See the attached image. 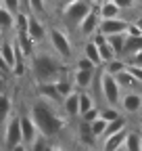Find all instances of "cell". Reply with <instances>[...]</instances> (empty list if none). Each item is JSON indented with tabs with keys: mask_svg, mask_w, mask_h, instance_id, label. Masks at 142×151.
<instances>
[{
	"mask_svg": "<svg viewBox=\"0 0 142 151\" xmlns=\"http://www.w3.org/2000/svg\"><path fill=\"white\" fill-rule=\"evenodd\" d=\"M27 113L33 120L36 128H38V132H40V137H44L46 141L57 139L69 126V120L61 113V109L57 105H50V103L42 101V99H33V103L29 105Z\"/></svg>",
	"mask_w": 142,
	"mask_h": 151,
	"instance_id": "obj_1",
	"label": "cell"
},
{
	"mask_svg": "<svg viewBox=\"0 0 142 151\" xmlns=\"http://www.w3.org/2000/svg\"><path fill=\"white\" fill-rule=\"evenodd\" d=\"M31 78L38 84H55L59 76L67 71V63H63L48 46H38L29 57Z\"/></svg>",
	"mask_w": 142,
	"mask_h": 151,
	"instance_id": "obj_2",
	"label": "cell"
},
{
	"mask_svg": "<svg viewBox=\"0 0 142 151\" xmlns=\"http://www.w3.org/2000/svg\"><path fill=\"white\" fill-rule=\"evenodd\" d=\"M48 48L55 52L63 63L73 59V42H71L69 34L61 27V25H50L48 27V36H46Z\"/></svg>",
	"mask_w": 142,
	"mask_h": 151,
	"instance_id": "obj_3",
	"label": "cell"
},
{
	"mask_svg": "<svg viewBox=\"0 0 142 151\" xmlns=\"http://www.w3.org/2000/svg\"><path fill=\"white\" fill-rule=\"evenodd\" d=\"M92 2L90 0H80L75 4L69 6H61V27L65 32H75L77 25L84 21V17L92 11Z\"/></svg>",
	"mask_w": 142,
	"mask_h": 151,
	"instance_id": "obj_4",
	"label": "cell"
},
{
	"mask_svg": "<svg viewBox=\"0 0 142 151\" xmlns=\"http://www.w3.org/2000/svg\"><path fill=\"white\" fill-rule=\"evenodd\" d=\"M21 145V128H19V111H13L2 128V151H11Z\"/></svg>",
	"mask_w": 142,
	"mask_h": 151,
	"instance_id": "obj_5",
	"label": "cell"
},
{
	"mask_svg": "<svg viewBox=\"0 0 142 151\" xmlns=\"http://www.w3.org/2000/svg\"><path fill=\"white\" fill-rule=\"evenodd\" d=\"M119 109L123 116H140L142 113V90H130V92H121L119 99Z\"/></svg>",
	"mask_w": 142,
	"mask_h": 151,
	"instance_id": "obj_6",
	"label": "cell"
},
{
	"mask_svg": "<svg viewBox=\"0 0 142 151\" xmlns=\"http://www.w3.org/2000/svg\"><path fill=\"white\" fill-rule=\"evenodd\" d=\"M29 40H31V44L38 48V46H44L46 44V36H48V27H46V23L42 21L40 17H33V15H29L27 17V34H25Z\"/></svg>",
	"mask_w": 142,
	"mask_h": 151,
	"instance_id": "obj_7",
	"label": "cell"
},
{
	"mask_svg": "<svg viewBox=\"0 0 142 151\" xmlns=\"http://www.w3.org/2000/svg\"><path fill=\"white\" fill-rule=\"evenodd\" d=\"M132 23V19L128 17H119V19H102V21L98 23V29L96 34L109 38V36H117V34H126L128 27Z\"/></svg>",
	"mask_w": 142,
	"mask_h": 151,
	"instance_id": "obj_8",
	"label": "cell"
},
{
	"mask_svg": "<svg viewBox=\"0 0 142 151\" xmlns=\"http://www.w3.org/2000/svg\"><path fill=\"white\" fill-rule=\"evenodd\" d=\"M19 128H21V145H25V147H29L40 137V132H38V128H36V124L29 118L27 111H19Z\"/></svg>",
	"mask_w": 142,
	"mask_h": 151,
	"instance_id": "obj_9",
	"label": "cell"
},
{
	"mask_svg": "<svg viewBox=\"0 0 142 151\" xmlns=\"http://www.w3.org/2000/svg\"><path fill=\"white\" fill-rule=\"evenodd\" d=\"M98 23H100V17H98V9L96 6H92V11L88 13L86 17H84V21L77 25V34H80V38L86 42V40H90V38L96 34V29H98Z\"/></svg>",
	"mask_w": 142,
	"mask_h": 151,
	"instance_id": "obj_10",
	"label": "cell"
},
{
	"mask_svg": "<svg viewBox=\"0 0 142 151\" xmlns=\"http://www.w3.org/2000/svg\"><path fill=\"white\" fill-rule=\"evenodd\" d=\"M71 84H73V88L77 92L82 90H88L90 92V88L94 86V78H96V71H82V69H71Z\"/></svg>",
	"mask_w": 142,
	"mask_h": 151,
	"instance_id": "obj_11",
	"label": "cell"
},
{
	"mask_svg": "<svg viewBox=\"0 0 142 151\" xmlns=\"http://www.w3.org/2000/svg\"><path fill=\"white\" fill-rule=\"evenodd\" d=\"M77 101H80V92L77 90H73V92H69L67 97H63L59 109H61V113H63L67 120L77 118Z\"/></svg>",
	"mask_w": 142,
	"mask_h": 151,
	"instance_id": "obj_12",
	"label": "cell"
},
{
	"mask_svg": "<svg viewBox=\"0 0 142 151\" xmlns=\"http://www.w3.org/2000/svg\"><path fill=\"white\" fill-rule=\"evenodd\" d=\"M36 99H42L50 105H61V97H59V92L55 88V84H38V88H36Z\"/></svg>",
	"mask_w": 142,
	"mask_h": 151,
	"instance_id": "obj_13",
	"label": "cell"
},
{
	"mask_svg": "<svg viewBox=\"0 0 142 151\" xmlns=\"http://www.w3.org/2000/svg\"><path fill=\"white\" fill-rule=\"evenodd\" d=\"M15 111V103H13V92H4L0 94V132H2L6 120L11 118V113Z\"/></svg>",
	"mask_w": 142,
	"mask_h": 151,
	"instance_id": "obj_14",
	"label": "cell"
},
{
	"mask_svg": "<svg viewBox=\"0 0 142 151\" xmlns=\"http://www.w3.org/2000/svg\"><path fill=\"white\" fill-rule=\"evenodd\" d=\"M113 80H115V84L119 86V90L121 92H130V90H140V84L132 78V76L128 73V69H123V71H119L117 76H113Z\"/></svg>",
	"mask_w": 142,
	"mask_h": 151,
	"instance_id": "obj_15",
	"label": "cell"
},
{
	"mask_svg": "<svg viewBox=\"0 0 142 151\" xmlns=\"http://www.w3.org/2000/svg\"><path fill=\"white\" fill-rule=\"evenodd\" d=\"M138 50H142V36H140V38L126 36V42H123V48H121L119 59H121V61H128L130 57H132V55H136Z\"/></svg>",
	"mask_w": 142,
	"mask_h": 151,
	"instance_id": "obj_16",
	"label": "cell"
},
{
	"mask_svg": "<svg viewBox=\"0 0 142 151\" xmlns=\"http://www.w3.org/2000/svg\"><path fill=\"white\" fill-rule=\"evenodd\" d=\"M96 9H98V17H100V21H102V19H119V17H123V15H121V11L111 2V0H102V2H100Z\"/></svg>",
	"mask_w": 142,
	"mask_h": 151,
	"instance_id": "obj_17",
	"label": "cell"
},
{
	"mask_svg": "<svg viewBox=\"0 0 142 151\" xmlns=\"http://www.w3.org/2000/svg\"><path fill=\"white\" fill-rule=\"evenodd\" d=\"M55 88H57V92H59V97H61V99L67 97L69 92H73V90H75L73 84H71V73H69V69H67L65 73L59 76V80L55 82Z\"/></svg>",
	"mask_w": 142,
	"mask_h": 151,
	"instance_id": "obj_18",
	"label": "cell"
},
{
	"mask_svg": "<svg viewBox=\"0 0 142 151\" xmlns=\"http://www.w3.org/2000/svg\"><path fill=\"white\" fill-rule=\"evenodd\" d=\"M82 57H86L88 61H90L96 69L98 67H102V63H100V57H98V50H96V46L90 42V40H86V42H82Z\"/></svg>",
	"mask_w": 142,
	"mask_h": 151,
	"instance_id": "obj_19",
	"label": "cell"
},
{
	"mask_svg": "<svg viewBox=\"0 0 142 151\" xmlns=\"http://www.w3.org/2000/svg\"><path fill=\"white\" fill-rule=\"evenodd\" d=\"M126 128H130V122H128L126 116H121V118H117V120H113V122H109V124L104 126V132H102V137H100V139L111 137V134H117V132L126 130Z\"/></svg>",
	"mask_w": 142,
	"mask_h": 151,
	"instance_id": "obj_20",
	"label": "cell"
},
{
	"mask_svg": "<svg viewBox=\"0 0 142 151\" xmlns=\"http://www.w3.org/2000/svg\"><path fill=\"white\" fill-rule=\"evenodd\" d=\"M92 107H96L94 94H90L88 90H82V92H80V101H77V118L84 116L86 111H90Z\"/></svg>",
	"mask_w": 142,
	"mask_h": 151,
	"instance_id": "obj_21",
	"label": "cell"
},
{
	"mask_svg": "<svg viewBox=\"0 0 142 151\" xmlns=\"http://www.w3.org/2000/svg\"><path fill=\"white\" fill-rule=\"evenodd\" d=\"M25 13L33 15V17H44L48 13V4L46 0H25Z\"/></svg>",
	"mask_w": 142,
	"mask_h": 151,
	"instance_id": "obj_22",
	"label": "cell"
},
{
	"mask_svg": "<svg viewBox=\"0 0 142 151\" xmlns=\"http://www.w3.org/2000/svg\"><path fill=\"white\" fill-rule=\"evenodd\" d=\"M121 151H140V130H128Z\"/></svg>",
	"mask_w": 142,
	"mask_h": 151,
	"instance_id": "obj_23",
	"label": "cell"
},
{
	"mask_svg": "<svg viewBox=\"0 0 142 151\" xmlns=\"http://www.w3.org/2000/svg\"><path fill=\"white\" fill-rule=\"evenodd\" d=\"M13 25H15V15H11L6 9L0 6V34L9 36V32H13Z\"/></svg>",
	"mask_w": 142,
	"mask_h": 151,
	"instance_id": "obj_24",
	"label": "cell"
},
{
	"mask_svg": "<svg viewBox=\"0 0 142 151\" xmlns=\"http://www.w3.org/2000/svg\"><path fill=\"white\" fill-rule=\"evenodd\" d=\"M123 42H126V34H117V36H109V38H107V44L111 46V50L115 52L117 59H119V55H121Z\"/></svg>",
	"mask_w": 142,
	"mask_h": 151,
	"instance_id": "obj_25",
	"label": "cell"
},
{
	"mask_svg": "<svg viewBox=\"0 0 142 151\" xmlns=\"http://www.w3.org/2000/svg\"><path fill=\"white\" fill-rule=\"evenodd\" d=\"M104 126H107V122L104 120H94L92 124H88V130H90V134H92V139L94 141H100V137H102V132H104Z\"/></svg>",
	"mask_w": 142,
	"mask_h": 151,
	"instance_id": "obj_26",
	"label": "cell"
},
{
	"mask_svg": "<svg viewBox=\"0 0 142 151\" xmlns=\"http://www.w3.org/2000/svg\"><path fill=\"white\" fill-rule=\"evenodd\" d=\"M104 73H109V76H117L119 71H123V69H126V63H123L121 59H113L111 63H107V65H102L100 67Z\"/></svg>",
	"mask_w": 142,
	"mask_h": 151,
	"instance_id": "obj_27",
	"label": "cell"
},
{
	"mask_svg": "<svg viewBox=\"0 0 142 151\" xmlns=\"http://www.w3.org/2000/svg\"><path fill=\"white\" fill-rule=\"evenodd\" d=\"M123 113L119 111V109H113V107H100V120H104L107 124L109 122H113V120H117V118H121Z\"/></svg>",
	"mask_w": 142,
	"mask_h": 151,
	"instance_id": "obj_28",
	"label": "cell"
},
{
	"mask_svg": "<svg viewBox=\"0 0 142 151\" xmlns=\"http://www.w3.org/2000/svg\"><path fill=\"white\" fill-rule=\"evenodd\" d=\"M98 118H100V107L96 105V107H92L90 111H86L84 116H80V122L88 126V124H92V122H94V120H98Z\"/></svg>",
	"mask_w": 142,
	"mask_h": 151,
	"instance_id": "obj_29",
	"label": "cell"
},
{
	"mask_svg": "<svg viewBox=\"0 0 142 151\" xmlns=\"http://www.w3.org/2000/svg\"><path fill=\"white\" fill-rule=\"evenodd\" d=\"M73 69H82V71H96V67L86 59V57H75V63H73Z\"/></svg>",
	"mask_w": 142,
	"mask_h": 151,
	"instance_id": "obj_30",
	"label": "cell"
},
{
	"mask_svg": "<svg viewBox=\"0 0 142 151\" xmlns=\"http://www.w3.org/2000/svg\"><path fill=\"white\" fill-rule=\"evenodd\" d=\"M0 6L6 9L11 15H17L21 11V0H0Z\"/></svg>",
	"mask_w": 142,
	"mask_h": 151,
	"instance_id": "obj_31",
	"label": "cell"
},
{
	"mask_svg": "<svg viewBox=\"0 0 142 151\" xmlns=\"http://www.w3.org/2000/svg\"><path fill=\"white\" fill-rule=\"evenodd\" d=\"M111 2L123 13V11H132V9H136V4H138V0H111Z\"/></svg>",
	"mask_w": 142,
	"mask_h": 151,
	"instance_id": "obj_32",
	"label": "cell"
},
{
	"mask_svg": "<svg viewBox=\"0 0 142 151\" xmlns=\"http://www.w3.org/2000/svg\"><path fill=\"white\" fill-rule=\"evenodd\" d=\"M48 145H50V141H46L44 137H38V139H36V141L27 147V151H44Z\"/></svg>",
	"mask_w": 142,
	"mask_h": 151,
	"instance_id": "obj_33",
	"label": "cell"
},
{
	"mask_svg": "<svg viewBox=\"0 0 142 151\" xmlns=\"http://www.w3.org/2000/svg\"><path fill=\"white\" fill-rule=\"evenodd\" d=\"M126 65H130V67H142V50H138L136 55H132L128 61H123Z\"/></svg>",
	"mask_w": 142,
	"mask_h": 151,
	"instance_id": "obj_34",
	"label": "cell"
},
{
	"mask_svg": "<svg viewBox=\"0 0 142 151\" xmlns=\"http://www.w3.org/2000/svg\"><path fill=\"white\" fill-rule=\"evenodd\" d=\"M126 69H128V73L132 76V78L140 84V88H142V67H130V65H126Z\"/></svg>",
	"mask_w": 142,
	"mask_h": 151,
	"instance_id": "obj_35",
	"label": "cell"
},
{
	"mask_svg": "<svg viewBox=\"0 0 142 151\" xmlns=\"http://www.w3.org/2000/svg\"><path fill=\"white\" fill-rule=\"evenodd\" d=\"M9 92V78H4V76H0V94Z\"/></svg>",
	"mask_w": 142,
	"mask_h": 151,
	"instance_id": "obj_36",
	"label": "cell"
},
{
	"mask_svg": "<svg viewBox=\"0 0 142 151\" xmlns=\"http://www.w3.org/2000/svg\"><path fill=\"white\" fill-rule=\"evenodd\" d=\"M75 2H80V0H61V2H59V9H61V6H69V4H75Z\"/></svg>",
	"mask_w": 142,
	"mask_h": 151,
	"instance_id": "obj_37",
	"label": "cell"
},
{
	"mask_svg": "<svg viewBox=\"0 0 142 151\" xmlns=\"http://www.w3.org/2000/svg\"><path fill=\"white\" fill-rule=\"evenodd\" d=\"M50 151H65V149H63L61 145H52V143H50Z\"/></svg>",
	"mask_w": 142,
	"mask_h": 151,
	"instance_id": "obj_38",
	"label": "cell"
},
{
	"mask_svg": "<svg viewBox=\"0 0 142 151\" xmlns=\"http://www.w3.org/2000/svg\"><path fill=\"white\" fill-rule=\"evenodd\" d=\"M11 151H27V147H25V145H17V147H13Z\"/></svg>",
	"mask_w": 142,
	"mask_h": 151,
	"instance_id": "obj_39",
	"label": "cell"
},
{
	"mask_svg": "<svg viewBox=\"0 0 142 151\" xmlns=\"http://www.w3.org/2000/svg\"><path fill=\"white\" fill-rule=\"evenodd\" d=\"M138 126H140V132H142V113L138 116Z\"/></svg>",
	"mask_w": 142,
	"mask_h": 151,
	"instance_id": "obj_40",
	"label": "cell"
},
{
	"mask_svg": "<svg viewBox=\"0 0 142 151\" xmlns=\"http://www.w3.org/2000/svg\"><path fill=\"white\" fill-rule=\"evenodd\" d=\"M48 2H52V4H57V6H59V2H61V0H46V4H48Z\"/></svg>",
	"mask_w": 142,
	"mask_h": 151,
	"instance_id": "obj_41",
	"label": "cell"
},
{
	"mask_svg": "<svg viewBox=\"0 0 142 151\" xmlns=\"http://www.w3.org/2000/svg\"><path fill=\"white\" fill-rule=\"evenodd\" d=\"M140 151H142V132H140Z\"/></svg>",
	"mask_w": 142,
	"mask_h": 151,
	"instance_id": "obj_42",
	"label": "cell"
},
{
	"mask_svg": "<svg viewBox=\"0 0 142 151\" xmlns=\"http://www.w3.org/2000/svg\"><path fill=\"white\" fill-rule=\"evenodd\" d=\"M86 151H98V149L96 147H90V149H86Z\"/></svg>",
	"mask_w": 142,
	"mask_h": 151,
	"instance_id": "obj_43",
	"label": "cell"
},
{
	"mask_svg": "<svg viewBox=\"0 0 142 151\" xmlns=\"http://www.w3.org/2000/svg\"><path fill=\"white\" fill-rule=\"evenodd\" d=\"M2 38H4V36H2V34H0V42H2Z\"/></svg>",
	"mask_w": 142,
	"mask_h": 151,
	"instance_id": "obj_44",
	"label": "cell"
},
{
	"mask_svg": "<svg viewBox=\"0 0 142 151\" xmlns=\"http://www.w3.org/2000/svg\"><path fill=\"white\" fill-rule=\"evenodd\" d=\"M0 151H2V149H0Z\"/></svg>",
	"mask_w": 142,
	"mask_h": 151,
	"instance_id": "obj_45",
	"label": "cell"
}]
</instances>
